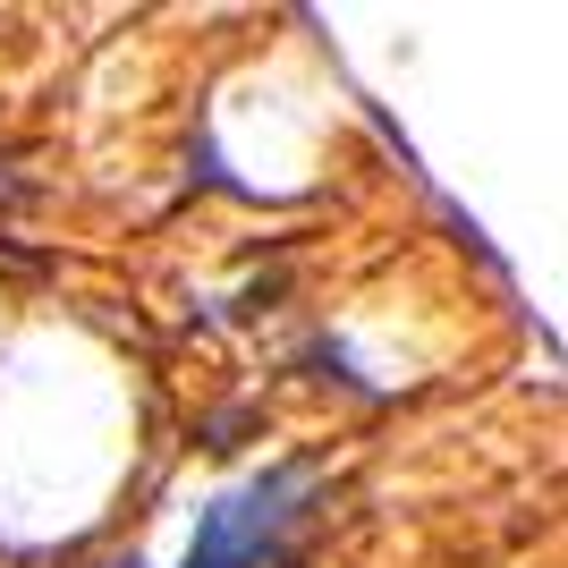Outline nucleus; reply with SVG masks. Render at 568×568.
<instances>
[{
	"label": "nucleus",
	"instance_id": "1",
	"mask_svg": "<svg viewBox=\"0 0 568 568\" xmlns=\"http://www.w3.org/2000/svg\"><path fill=\"white\" fill-rule=\"evenodd\" d=\"M288 500H297V475L288 467L246 475L237 493H221L195 518L187 568H263V551H281V535H288Z\"/></svg>",
	"mask_w": 568,
	"mask_h": 568
}]
</instances>
